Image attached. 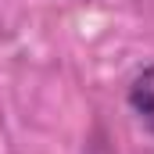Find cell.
<instances>
[{"mask_svg":"<svg viewBox=\"0 0 154 154\" xmlns=\"http://www.w3.org/2000/svg\"><path fill=\"white\" fill-rule=\"evenodd\" d=\"M129 104H133L136 115L143 118V125H151V129H154V65H147L140 75L133 79Z\"/></svg>","mask_w":154,"mask_h":154,"instance_id":"6da1fadb","label":"cell"}]
</instances>
